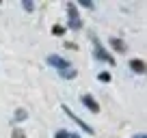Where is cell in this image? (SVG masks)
Returning a JSON list of instances; mask_svg holds the SVG:
<instances>
[{"mask_svg": "<svg viewBox=\"0 0 147 138\" xmlns=\"http://www.w3.org/2000/svg\"><path fill=\"white\" fill-rule=\"evenodd\" d=\"M67 13H69V22H67V26L71 28V30H82V19H80V15H78V9H76V5L74 2H67Z\"/></svg>", "mask_w": 147, "mask_h": 138, "instance_id": "3", "label": "cell"}, {"mask_svg": "<svg viewBox=\"0 0 147 138\" xmlns=\"http://www.w3.org/2000/svg\"><path fill=\"white\" fill-rule=\"evenodd\" d=\"M80 101H82V106L87 108V110H91L93 115H97V112H100V104L95 101V97H93V95L82 93V95H80Z\"/></svg>", "mask_w": 147, "mask_h": 138, "instance_id": "5", "label": "cell"}, {"mask_svg": "<svg viewBox=\"0 0 147 138\" xmlns=\"http://www.w3.org/2000/svg\"><path fill=\"white\" fill-rule=\"evenodd\" d=\"M71 138H80V136H78V134H71Z\"/></svg>", "mask_w": 147, "mask_h": 138, "instance_id": "18", "label": "cell"}, {"mask_svg": "<svg viewBox=\"0 0 147 138\" xmlns=\"http://www.w3.org/2000/svg\"><path fill=\"white\" fill-rule=\"evenodd\" d=\"M46 63L50 65V67H54L56 71H65V69H69V67H74L71 63H69L67 58H63V56H59V54H50L46 58Z\"/></svg>", "mask_w": 147, "mask_h": 138, "instance_id": "4", "label": "cell"}, {"mask_svg": "<svg viewBox=\"0 0 147 138\" xmlns=\"http://www.w3.org/2000/svg\"><path fill=\"white\" fill-rule=\"evenodd\" d=\"M134 138H147L145 134H134Z\"/></svg>", "mask_w": 147, "mask_h": 138, "instance_id": "17", "label": "cell"}, {"mask_svg": "<svg viewBox=\"0 0 147 138\" xmlns=\"http://www.w3.org/2000/svg\"><path fill=\"white\" fill-rule=\"evenodd\" d=\"M128 67L132 69V74H141V76L145 74V60L143 58H132L128 63Z\"/></svg>", "mask_w": 147, "mask_h": 138, "instance_id": "7", "label": "cell"}, {"mask_svg": "<svg viewBox=\"0 0 147 138\" xmlns=\"http://www.w3.org/2000/svg\"><path fill=\"white\" fill-rule=\"evenodd\" d=\"M89 37H91V41H93V56H95V60H102V63H108L110 67H115L117 65L115 56L110 54V52H106V48L102 46L100 37H97L95 32H89Z\"/></svg>", "mask_w": 147, "mask_h": 138, "instance_id": "1", "label": "cell"}, {"mask_svg": "<svg viewBox=\"0 0 147 138\" xmlns=\"http://www.w3.org/2000/svg\"><path fill=\"white\" fill-rule=\"evenodd\" d=\"M59 76H61L63 80H74L76 76H78V71H76L74 67H69V69H65V71H59Z\"/></svg>", "mask_w": 147, "mask_h": 138, "instance_id": "9", "label": "cell"}, {"mask_svg": "<svg viewBox=\"0 0 147 138\" xmlns=\"http://www.w3.org/2000/svg\"><path fill=\"white\" fill-rule=\"evenodd\" d=\"M26 119H28V110H26V108H15L13 123H22V121H26Z\"/></svg>", "mask_w": 147, "mask_h": 138, "instance_id": "8", "label": "cell"}, {"mask_svg": "<svg viewBox=\"0 0 147 138\" xmlns=\"http://www.w3.org/2000/svg\"><path fill=\"white\" fill-rule=\"evenodd\" d=\"M54 138H71V134H69L67 129H59V132L54 134Z\"/></svg>", "mask_w": 147, "mask_h": 138, "instance_id": "12", "label": "cell"}, {"mask_svg": "<svg viewBox=\"0 0 147 138\" xmlns=\"http://www.w3.org/2000/svg\"><path fill=\"white\" fill-rule=\"evenodd\" d=\"M97 80L104 82V84H108L110 80H113V76H110V71H100V74H97Z\"/></svg>", "mask_w": 147, "mask_h": 138, "instance_id": "10", "label": "cell"}, {"mask_svg": "<svg viewBox=\"0 0 147 138\" xmlns=\"http://www.w3.org/2000/svg\"><path fill=\"white\" fill-rule=\"evenodd\" d=\"M61 108H63V112H65V115H67V117H69V119H71V121H74V123H76V125H78V127L82 129L84 134H89V136H93V134H95V129H93V127H91V125H89V123H84V121L80 119V117L76 115V112H71V108H69L67 104H63V106H61Z\"/></svg>", "mask_w": 147, "mask_h": 138, "instance_id": "2", "label": "cell"}, {"mask_svg": "<svg viewBox=\"0 0 147 138\" xmlns=\"http://www.w3.org/2000/svg\"><path fill=\"white\" fill-rule=\"evenodd\" d=\"M65 48H67V50H78V46L71 43V41H65Z\"/></svg>", "mask_w": 147, "mask_h": 138, "instance_id": "16", "label": "cell"}, {"mask_svg": "<svg viewBox=\"0 0 147 138\" xmlns=\"http://www.w3.org/2000/svg\"><path fill=\"white\" fill-rule=\"evenodd\" d=\"M63 32H65V26H61V24H54V26H52V35H54V37H61Z\"/></svg>", "mask_w": 147, "mask_h": 138, "instance_id": "11", "label": "cell"}, {"mask_svg": "<svg viewBox=\"0 0 147 138\" xmlns=\"http://www.w3.org/2000/svg\"><path fill=\"white\" fill-rule=\"evenodd\" d=\"M80 7H84V9H95V5L89 2V0H80Z\"/></svg>", "mask_w": 147, "mask_h": 138, "instance_id": "15", "label": "cell"}, {"mask_svg": "<svg viewBox=\"0 0 147 138\" xmlns=\"http://www.w3.org/2000/svg\"><path fill=\"white\" fill-rule=\"evenodd\" d=\"M108 46L113 48L115 52H119V54H123V52L128 50L125 41H123V39H119V37H108Z\"/></svg>", "mask_w": 147, "mask_h": 138, "instance_id": "6", "label": "cell"}, {"mask_svg": "<svg viewBox=\"0 0 147 138\" xmlns=\"http://www.w3.org/2000/svg\"><path fill=\"white\" fill-rule=\"evenodd\" d=\"M22 7H24V11H28V13H30V11L35 9V2H30V0H24Z\"/></svg>", "mask_w": 147, "mask_h": 138, "instance_id": "13", "label": "cell"}, {"mask_svg": "<svg viewBox=\"0 0 147 138\" xmlns=\"http://www.w3.org/2000/svg\"><path fill=\"white\" fill-rule=\"evenodd\" d=\"M11 138H26V134H24L20 127H15V129H13V134H11Z\"/></svg>", "mask_w": 147, "mask_h": 138, "instance_id": "14", "label": "cell"}]
</instances>
